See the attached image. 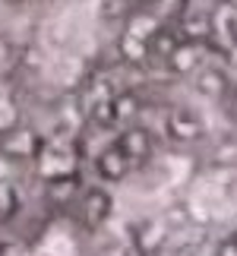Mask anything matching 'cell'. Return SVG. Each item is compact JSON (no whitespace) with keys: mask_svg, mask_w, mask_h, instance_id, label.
<instances>
[{"mask_svg":"<svg viewBox=\"0 0 237 256\" xmlns=\"http://www.w3.org/2000/svg\"><path fill=\"white\" fill-rule=\"evenodd\" d=\"M0 149L6 158H32V155H38V136L26 126H10L0 140Z\"/></svg>","mask_w":237,"mask_h":256,"instance_id":"1","label":"cell"},{"mask_svg":"<svg viewBox=\"0 0 237 256\" xmlns=\"http://www.w3.org/2000/svg\"><path fill=\"white\" fill-rule=\"evenodd\" d=\"M104 215H108V196L104 193H88V200H86V222L98 224Z\"/></svg>","mask_w":237,"mask_h":256,"instance_id":"2","label":"cell"},{"mask_svg":"<svg viewBox=\"0 0 237 256\" xmlns=\"http://www.w3.org/2000/svg\"><path fill=\"white\" fill-rule=\"evenodd\" d=\"M16 206H19V196L10 184H0V222H10L16 215Z\"/></svg>","mask_w":237,"mask_h":256,"instance_id":"3","label":"cell"},{"mask_svg":"<svg viewBox=\"0 0 237 256\" xmlns=\"http://www.w3.org/2000/svg\"><path fill=\"white\" fill-rule=\"evenodd\" d=\"M6 4H19V0H6Z\"/></svg>","mask_w":237,"mask_h":256,"instance_id":"4","label":"cell"}]
</instances>
